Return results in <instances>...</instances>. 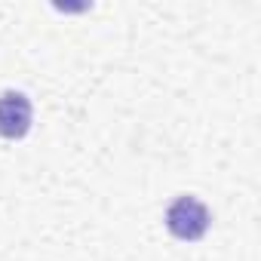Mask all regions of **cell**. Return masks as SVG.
<instances>
[{"label":"cell","mask_w":261,"mask_h":261,"mask_svg":"<svg viewBox=\"0 0 261 261\" xmlns=\"http://www.w3.org/2000/svg\"><path fill=\"white\" fill-rule=\"evenodd\" d=\"M209 224H212V215L194 194L175 197L166 209V230L181 243H197L209 230Z\"/></svg>","instance_id":"1"},{"label":"cell","mask_w":261,"mask_h":261,"mask_svg":"<svg viewBox=\"0 0 261 261\" xmlns=\"http://www.w3.org/2000/svg\"><path fill=\"white\" fill-rule=\"evenodd\" d=\"M31 120H34V108L25 92H19V89L0 92V136L10 142L25 139L31 129Z\"/></svg>","instance_id":"2"}]
</instances>
